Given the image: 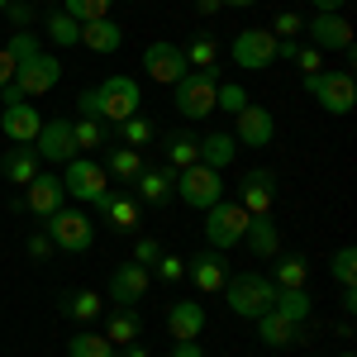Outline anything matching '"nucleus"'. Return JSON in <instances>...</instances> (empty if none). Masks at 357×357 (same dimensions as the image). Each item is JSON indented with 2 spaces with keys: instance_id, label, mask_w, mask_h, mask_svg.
Here are the masks:
<instances>
[{
  "instance_id": "obj_1",
  "label": "nucleus",
  "mask_w": 357,
  "mask_h": 357,
  "mask_svg": "<svg viewBox=\"0 0 357 357\" xmlns=\"http://www.w3.org/2000/svg\"><path fill=\"white\" fill-rule=\"evenodd\" d=\"M138 105H143L138 82L124 77V72H114V77H105L100 86H91V91L77 96V114H82V119H100V124H124L129 114H138Z\"/></svg>"
},
{
  "instance_id": "obj_2",
  "label": "nucleus",
  "mask_w": 357,
  "mask_h": 357,
  "mask_svg": "<svg viewBox=\"0 0 357 357\" xmlns=\"http://www.w3.org/2000/svg\"><path fill=\"white\" fill-rule=\"evenodd\" d=\"M224 301L229 310L238 314V319H257V314H267L276 301V286L267 272H238L224 281Z\"/></svg>"
},
{
  "instance_id": "obj_3",
  "label": "nucleus",
  "mask_w": 357,
  "mask_h": 357,
  "mask_svg": "<svg viewBox=\"0 0 357 357\" xmlns=\"http://www.w3.org/2000/svg\"><path fill=\"white\" fill-rule=\"evenodd\" d=\"M305 91L319 100V110L333 114V119H343V114H353L357 105V77L348 67H333V72H314V77H305Z\"/></svg>"
},
{
  "instance_id": "obj_4",
  "label": "nucleus",
  "mask_w": 357,
  "mask_h": 357,
  "mask_svg": "<svg viewBox=\"0 0 357 357\" xmlns=\"http://www.w3.org/2000/svg\"><path fill=\"white\" fill-rule=\"evenodd\" d=\"M43 234L53 238L57 252H91V248H96V224H91V215L72 210V205L53 210V215L43 220Z\"/></svg>"
},
{
  "instance_id": "obj_5",
  "label": "nucleus",
  "mask_w": 357,
  "mask_h": 357,
  "mask_svg": "<svg viewBox=\"0 0 357 357\" xmlns=\"http://www.w3.org/2000/svg\"><path fill=\"white\" fill-rule=\"evenodd\" d=\"M248 215L238 200H215L210 210H205V243L215 248V252H229V248H238L243 243V234H248Z\"/></svg>"
},
{
  "instance_id": "obj_6",
  "label": "nucleus",
  "mask_w": 357,
  "mask_h": 357,
  "mask_svg": "<svg viewBox=\"0 0 357 357\" xmlns=\"http://www.w3.org/2000/svg\"><path fill=\"white\" fill-rule=\"evenodd\" d=\"M172 91H176V114H181V119H205V114H215L220 72H186Z\"/></svg>"
},
{
  "instance_id": "obj_7",
  "label": "nucleus",
  "mask_w": 357,
  "mask_h": 357,
  "mask_svg": "<svg viewBox=\"0 0 357 357\" xmlns=\"http://www.w3.org/2000/svg\"><path fill=\"white\" fill-rule=\"evenodd\" d=\"M62 186L72 200H86V205H96L100 195L110 191V172L100 167V158H72V162L62 167Z\"/></svg>"
},
{
  "instance_id": "obj_8",
  "label": "nucleus",
  "mask_w": 357,
  "mask_h": 357,
  "mask_svg": "<svg viewBox=\"0 0 357 357\" xmlns=\"http://www.w3.org/2000/svg\"><path fill=\"white\" fill-rule=\"evenodd\" d=\"M176 195H181L191 210H210L215 200H224V181H220L215 167L195 162V167H186V172H176Z\"/></svg>"
},
{
  "instance_id": "obj_9",
  "label": "nucleus",
  "mask_w": 357,
  "mask_h": 357,
  "mask_svg": "<svg viewBox=\"0 0 357 357\" xmlns=\"http://www.w3.org/2000/svg\"><path fill=\"white\" fill-rule=\"evenodd\" d=\"M229 53H234V67H243V72H262V67H272V62H276V33H272V29H238Z\"/></svg>"
},
{
  "instance_id": "obj_10",
  "label": "nucleus",
  "mask_w": 357,
  "mask_h": 357,
  "mask_svg": "<svg viewBox=\"0 0 357 357\" xmlns=\"http://www.w3.org/2000/svg\"><path fill=\"white\" fill-rule=\"evenodd\" d=\"M57 82H62V57L38 53V57H29L24 67L15 72V82H10V86H15L24 100H38V96H48Z\"/></svg>"
},
{
  "instance_id": "obj_11",
  "label": "nucleus",
  "mask_w": 357,
  "mask_h": 357,
  "mask_svg": "<svg viewBox=\"0 0 357 357\" xmlns=\"http://www.w3.org/2000/svg\"><path fill=\"white\" fill-rule=\"evenodd\" d=\"M143 67H148V77L158 86H176L191 67H186V53L172 43V38H158V43H148L143 48Z\"/></svg>"
},
{
  "instance_id": "obj_12",
  "label": "nucleus",
  "mask_w": 357,
  "mask_h": 357,
  "mask_svg": "<svg viewBox=\"0 0 357 357\" xmlns=\"http://www.w3.org/2000/svg\"><path fill=\"white\" fill-rule=\"evenodd\" d=\"M33 153H38L43 162H57V167L82 158V153H77V138H72V119H43V129L33 138Z\"/></svg>"
},
{
  "instance_id": "obj_13",
  "label": "nucleus",
  "mask_w": 357,
  "mask_h": 357,
  "mask_svg": "<svg viewBox=\"0 0 357 357\" xmlns=\"http://www.w3.org/2000/svg\"><path fill=\"white\" fill-rule=\"evenodd\" d=\"M96 210H100V220H110L114 234H138V195L134 186H110V191L96 200Z\"/></svg>"
},
{
  "instance_id": "obj_14",
  "label": "nucleus",
  "mask_w": 357,
  "mask_h": 357,
  "mask_svg": "<svg viewBox=\"0 0 357 357\" xmlns=\"http://www.w3.org/2000/svg\"><path fill=\"white\" fill-rule=\"evenodd\" d=\"M305 33H310V48L319 53H353V24L343 15H314Z\"/></svg>"
},
{
  "instance_id": "obj_15",
  "label": "nucleus",
  "mask_w": 357,
  "mask_h": 357,
  "mask_svg": "<svg viewBox=\"0 0 357 357\" xmlns=\"http://www.w3.org/2000/svg\"><path fill=\"white\" fill-rule=\"evenodd\" d=\"M238 205H243L248 215H272V205H276V172L272 167H252L238 181Z\"/></svg>"
},
{
  "instance_id": "obj_16",
  "label": "nucleus",
  "mask_w": 357,
  "mask_h": 357,
  "mask_svg": "<svg viewBox=\"0 0 357 357\" xmlns=\"http://www.w3.org/2000/svg\"><path fill=\"white\" fill-rule=\"evenodd\" d=\"M186 276L195 281V291L200 296H220L224 291V281H229V257L224 252H215V248H205V252H195L191 262H186Z\"/></svg>"
},
{
  "instance_id": "obj_17",
  "label": "nucleus",
  "mask_w": 357,
  "mask_h": 357,
  "mask_svg": "<svg viewBox=\"0 0 357 357\" xmlns=\"http://www.w3.org/2000/svg\"><path fill=\"white\" fill-rule=\"evenodd\" d=\"M272 134H276V119H272V110L267 105H252L248 100L243 110L234 114V138H238V148H267L272 143Z\"/></svg>"
},
{
  "instance_id": "obj_18",
  "label": "nucleus",
  "mask_w": 357,
  "mask_h": 357,
  "mask_svg": "<svg viewBox=\"0 0 357 357\" xmlns=\"http://www.w3.org/2000/svg\"><path fill=\"white\" fill-rule=\"evenodd\" d=\"M62 195H67V186H62V176H53V172H38L33 181L24 186V210L29 215H38V220H48L53 210H62Z\"/></svg>"
},
{
  "instance_id": "obj_19",
  "label": "nucleus",
  "mask_w": 357,
  "mask_h": 357,
  "mask_svg": "<svg viewBox=\"0 0 357 357\" xmlns=\"http://www.w3.org/2000/svg\"><path fill=\"white\" fill-rule=\"evenodd\" d=\"M148 286H153V272L148 267H138V262H119L110 272V296L114 305H138L143 296H148Z\"/></svg>"
},
{
  "instance_id": "obj_20",
  "label": "nucleus",
  "mask_w": 357,
  "mask_h": 357,
  "mask_svg": "<svg viewBox=\"0 0 357 357\" xmlns=\"http://www.w3.org/2000/svg\"><path fill=\"white\" fill-rule=\"evenodd\" d=\"M38 129H43V114H38V105H29V100L0 110V134L10 138V143H33Z\"/></svg>"
},
{
  "instance_id": "obj_21",
  "label": "nucleus",
  "mask_w": 357,
  "mask_h": 357,
  "mask_svg": "<svg viewBox=\"0 0 357 357\" xmlns=\"http://www.w3.org/2000/svg\"><path fill=\"white\" fill-rule=\"evenodd\" d=\"M134 195L143 200V205L162 210L167 200L176 195V172H172V167H143V176L134 181Z\"/></svg>"
},
{
  "instance_id": "obj_22",
  "label": "nucleus",
  "mask_w": 357,
  "mask_h": 357,
  "mask_svg": "<svg viewBox=\"0 0 357 357\" xmlns=\"http://www.w3.org/2000/svg\"><path fill=\"white\" fill-rule=\"evenodd\" d=\"M252 324H257V338H262L267 348H291V343H305V324L286 319V314H276V310L257 314Z\"/></svg>"
},
{
  "instance_id": "obj_23",
  "label": "nucleus",
  "mask_w": 357,
  "mask_h": 357,
  "mask_svg": "<svg viewBox=\"0 0 357 357\" xmlns=\"http://www.w3.org/2000/svg\"><path fill=\"white\" fill-rule=\"evenodd\" d=\"M38 172H43V158L33 153V143H15V148L0 158V176L15 181V186H29Z\"/></svg>"
},
{
  "instance_id": "obj_24",
  "label": "nucleus",
  "mask_w": 357,
  "mask_h": 357,
  "mask_svg": "<svg viewBox=\"0 0 357 357\" xmlns=\"http://www.w3.org/2000/svg\"><path fill=\"white\" fill-rule=\"evenodd\" d=\"M100 167L110 172L119 186H134L138 176H143V167H148V162H143V153H138V148H129V143H114V148H105Z\"/></svg>"
},
{
  "instance_id": "obj_25",
  "label": "nucleus",
  "mask_w": 357,
  "mask_h": 357,
  "mask_svg": "<svg viewBox=\"0 0 357 357\" xmlns=\"http://www.w3.org/2000/svg\"><path fill=\"white\" fill-rule=\"evenodd\" d=\"M167 329H172V343L200 338V333H205V305L200 301H176L167 310Z\"/></svg>"
},
{
  "instance_id": "obj_26",
  "label": "nucleus",
  "mask_w": 357,
  "mask_h": 357,
  "mask_svg": "<svg viewBox=\"0 0 357 357\" xmlns=\"http://www.w3.org/2000/svg\"><path fill=\"white\" fill-rule=\"evenodd\" d=\"M272 286L276 291H305V286H310V262H305L301 252H286V257H281V252H276L272 257Z\"/></svg>"
},
{
  "instance_id": "obj_27",
  "label": "nucleus",
  "mask_w": 357,
  "mask_h": 357,
  "mask_svg": "<svg viewBox=\"0 0 357 357\" xmlns=\"http://www.w3.org/2000/svg\"><path fill=\"white\" fill-rule=\"evenodd\" d=\"M181 53H186V67H191V72H220V38H215L210 29H195L191 43H186Z\"/></svg>"
},
{
  "instance_id": "obj_28",
  "label": "nucleus",
  "mask_w": 357,
  "mask_h": 357,
  "mask_svg": "<svg viewBox=\"0 0 357 357\" xmlns=\"http://www.w3.org/2000/svg\"><path fill=\"white\" fill-rule=\"evenodd\" d=\"M243 243L252 248V257H276V252H281V229H276V220L272 215H252Z\"/></svg>"
},
{
  "instance_id": "obj_29",
  "label": "nucleus",
  "mask_w": 357,
  "mask_h": 357,
  "mask_svg": "<svg viewBox=\"0 0 357 357\" xmlns=\"http://www.w3.org/2000/svg\"><path fill=\"white\" fill-rule=\"evenodd\" d=\"M200 162V134L191 129H172L167 134V167L172 172H186V167Z\"/></svg>"
},
{
  "instance_id": "obj_30",
  "label": "nucleus",
  "mask_w": 357,
  "mask_h": 357,
  "mask_svg": "<svg viewBox=\"0 0 357 357\" xmlns=\"http://www.w3.org/2000/svg\"><path fill=\"white\" fill-rule=\"evenodd\" d=\"M82 48H91V53H119L124 48V24H114V20L82 24Z\"/></svg>"
},
{
  "instance_id": "obj_31",
  "label": "nucleus",
  "mask_w": 357,
  "mask_h": 357,
  "mask_svg": "<svg viewBox=\"0 0 357 357\" xmlns=\"http://www.w3.org/2000/svg\"><path fill=\"white\" fill-rule=\"evenodd\" d=\"M138 333H143L138 310L134 305H114V314L105 319V338H110L114 348H129V343H138Z\"/></svg>"
},
{
  "instance_id": "obj_32",
  "label": "nucleus",
  "mask_w": 357,
  "mask_h": 357,
  "mask_svg": "<svg viewBox=\"0 0 357 357\" xmlns=\"http://www.w3.org/2000/svg\"><path fill=\"white\" fill-rule=\"evenodd\" d=\"M238 158V138L234 134H224V129H215V134H205L200 138V162L205 167H215V172H224V167Z\"/></svg>"
},
{
  "instance_id": "obj_33",
  "label": "nucleus",
  "mask_w": 357,
  "mask_h": 357,
  "mask_svg": "<svg viewBox=\"0 0 357 357\" xmlns=\"http://www.w3.org/2000/svg\"><path fill=\"white\" fill-rule=\"evenodd\" d=\"M43 33H48V43H53V48H82V24H77L67 10H48Z\"/></svg>"
},
{
  "instance_id": "obj_34",
  "label": "nucleus",
  "mask_w": 357,
  "mask_h": 357,
  "mask_svg": "<svg viewBox=\"0 0 357 357\" xmlns=\"http://www.w3.org/2000/svg\"><path fill=\"white\" fill-rule=\"evenodd\" d=\"M57 305H62V314L77 319V324H96V319H100V291H67Z\"/></svg>"
},
{
  "instance_id": "obj_35",
  "label": "nucleus",
  "mask_w": 357,
  "mask_h": 357,
  "mask_svg": "<svg viewBox=\"0 0 357 357\" xmlns=\"http://www.w3.org/2000/svg\"><path fill=\"white\" fill-rule=\"evenodd\" d=\"M67 357H114V343L105 338V333L82 329V333H72V338H67Z\"/></svg>"
},
{
  "instance_id": "obj_36",
  "label": "nucleus",
  "mask_w": 357,
  "mask_h": 357,
  "mask_svg": "<svg viewBox=\"0 0 357 357\" xmlns=\"http://www.w3.org/2000/svg\"><path fill=\"white\" fill-rule=\"evenodd\" d=\"M272 310H276V314H286V319H296V324H305L310 310H314V301H310V291H276Z\"/></svg>"
},
{
  "instance_id": "obj_37",
  "label": "nucleus",
  "mask_w": 357,
  "mask_h": 357,
  "mask_svg": "<svg viewBox=\"0 0 357 357\" xmlns=\"http://www.w3.org/2000/svg\"><path fill=\"white\" fill-rule=\"evenodd\" d=\"M110 5L114 0H62L57 10H67L77 24H96V20H110Z\"/></svg>"
},
{
  "instance_id": "obj_38",
  "label": "nucleus",
  "mask_w": 357,
  "mask_h": 357,
  "mask_svg": "<svg viewBox=\"0 0 357 357\" xmlns=\"http://www.w3.org/2000/svg\"><path fill=\"white\" fill-rule=\"evenodd\" d=\"M72 138H77V153H96L100 143H105V124L100 119H72Z\"/></svg>"
},
{
  "instance_id": "obj_39",
  "label": "nucleus",
  "mask_w": 357,
  "mask_h": 357,
  "mask_svg": "<svg viewBox=\"0 0 357 357\" xmlns=\"http://www.w3.org/2000/svg\"><path fill=\"white\" fill-rule=\"evenodd\" d=\"M114 129H119V138H124L129 148H138V153H143V143H148V138L158 134V129H153V119H143V114H129V119H124V124H114Z\"/></svg>"
},
{
  "instance_id": "obj_40",
  "label": "nucleus",
  "mask_w": 357,
  "mask_h": 357,
  "mask_svg": "<svg viewBox=\"0 0 357 357\" xmlns=\"http://www.w3.org/2000/svg\"><path fill=\"white\" fill-rule=\"evenodd\" d=\"M329 272H333V281H338V291H348V286L357 281V248H338L333 262H329Z\"/></svg>"
},
{
  "instance_id": "obj_41",
  "label": "nucleus",
  "mask_w": 357,
  "mask_h": 357,
  "mask_svg": "<svg viewBox=\"0 0 357 357\" xmlns=\"http://www.w3.org/2000/svg\"><path fill=\"white\" fill-rule=\"evenodd\" d=\"M5 48H10V57H15V67H24L29 57L43 53V48H38V38H33V29H15V38H10Z\"/></svg>"
},
{
  "instance_id": "obj_42",
  "label": "nucleus",
  "mask_w": 357,
  "mask_h": 357,
  "mask_svg": "<svg viewBox=\"0 0 357 357\" xmlns=\"http://www.w3.org/2000/svg\"><path fill=\"white\" fill-rule=\"evenodd\" d=\"M248 105V91L238 82H220V91H215V110H224V114H238Z\"/></svg>"
},
{
  "instance_id": "obj_43",
  "label": "nucleus",
  "mask_w": 357,
  "mask_h": 357,
  "mask_svg": "<svg viewBox=\"0 0 357 357\" xmlns=\"http://www.w3.org/2000/svg\"><path fill=\"white\" fill-rule=\"evenodd\" d=\"M153 272H158V281H167V286H176V281H186V262H181L176 252H162V257L153 262Z\"/></svg>"
},
{
  "instance_id": "obj_44",
  "label": "nucleus",
  "mask_w": 357,
  "mask_h": 357,
  "mask_svg": "<svg viewBox=\"0 0 357 357\" xmlns=\"http://www.w3.org/2000/svg\"><path fill=\"white\" fill-rule=\"evenodd\" d=\"M291 67H301L305 77H314V72H324V53H319V48H310V43H301L296 57H291Z\"/></svg>"
},
{
  "instance_id": "obj_45",
  "label": "nucleus",
  "mask_w": 357,
  "mask_h": 357,
  "mask_svg": "<svg viewBox=\"0 0 357 357\" xmlns=\"http://www.w3.org/2000/svg\"><path fill=\"white\" fill-rule=\"evenodd\" d=\"M158 257H162V243H158V238H148V234H138V243H134V262L153 272V262H158Z\"/></svg>"
},
{
  "instance_id": "obj_46",
  "label": "nucleus",
  "mask_w": 357,
  "mask_h": 357,
  "mask_svg": "<svg viewBox=\"0 0 357 357\" xmlns=\"http://www.w3.org/2000/svg\"><path fill=\"white\" fill-rule=\"evenodd\" d=\"M272 33L276 38H296V33H305V20L296 15V10H281V15L272 20Z\"/></svg>"
},
{
  "instance_id": "obj_47",
  "label": "nucleus",
  "mask_w": 357,
  "mask_h": 357,
  "mask_svg": "<svg viewBox=\"0 0 357 357\" xmlns=\"http://www.w3.org/2000/svg\"><path fill=\"white\" fill-rule=\"evenodd\" d=\"M53 252H57V248H53V238H48L43 229H38V234H29V257H33V262H48Z\"/></svg>"
},
{
  "instance_id": "obj_48",
  "label": "nucleus",
  "mask_w": 357,
  "mask_h": 357,
  "mask_svg": "<svg viewBox=\"0 0 357 357\" xmlns=\"http://www.w3.org/2000/svg\"><path fill=\"white\" fill-rule=\"evenodd\" d=\"M5 15H10V24H15V29L33 24V5H29V0H10V5H5Z\"/></svg>"
},
{
  "instance_id": "obj_49",
  "label": "nucleus",
  "mask_w": 357,
  "mask_h": 357,
  "mask_svg": "<svg viewBox=\"0 0 357 357\" xmlns=\"http://www.w3.org/2000/svg\"><path fill=\"white\" fill-rule=\"evenodd\" d=\"M172 357H205V348H200V338H181V343H172Z\"/></svg>"
},
{
  "instance_id": "obj_50",
  "label": "nucleus",
  "mask_w": 357,
  "mask_h": 357,
  "mask_svg": "<svg viewBox=\"0 0 357 357\" xmlns=\"http://www.w3.org/2000/svg\"><path fill=\"white\" fill-rule=\"evenodd\" d=\"M15 72H20V67H15V57H10V48H0V91H5V86L15 82Z\"/></svg>"
},
{
  "instance_id": "obj_51",
  "label": "nucleus",
  "mask_w": 357,
  "mask_h": 357,
  "mask_svg": "<svg viewBox=\"0 0 357 357\" xmlns=\"http://www.w3.org/2000/svg\"><path fill=\"white\" fill-rule=\"evenodd\" d=\"M310 5H314V15H338L348 0H310Z\"/></svg>"
},
{
  "instance_id": "obj_52",
  "label": "nucleus",
  "mask_w": 357,
  "mask_h": 357,
  "mask_svg": "<svg viewBox=\"0 0 357 357\" xmlns=\"http://www.w3.org/2000/svg\"><path fill=\"white\" fill-rule=\"evenodd\" d=\"M224 5L220 0H195V15H205V20H210V15H220Z\"/></svg>"
},
{
  "instance_id": "obj_53",
  "label": "nucleus",
  "mask_w": 357,
  "mask_h": 357,
  "mask_svg": "<svg viewBox=\"0 0 357 357\" xmlns=\"http://www.w3.org/2000/svg\"><path fill=\"white\" fill-rule=\"evenodd\" d=\"M338 305H343V314H353V310H357V291H353V286H348V291L338 296Z\"/></svg>"
},
{
  "instance_id": "obj_54",
  "label": "nucleus",
  "mask_w": 357,
  "mask_h": 357,
  "mask_svg": "<svg viewBox=\"0 0 357 357\" xmlns=\"http://www.w3.org/2000/svg\"><path fill=\"white\" fill-rule=\"evenodd\" d=\"M220 5H229V10H252L257 0H220Z\"/></svg>"
},
{
  "instance_id": "obj_55",
  "label": "nucleus",
  "mask_w": 357,
  "mask_h": 357,
  "mask_svg": "<svg viewBox=\"0 0 357 357\" xmlns=\"http://www.w3.org/2000/svg\"><path fill=\"white\" fill-rule=\"evenodd\" d=\"M124 357H148V348H143V343H129V348H124Z\"/></svg>"
},
{
  "instance_id": "obj_56",
  "label": "nucleus",
  "mask_w": 357,
  "mask_h": 357,
  "mask_svg": "<svg viewBox=\"0 0 357 357\" xmlns=\"http://www.w3.org/2000/svg\"><path fill=\"white\" fill-rule=\"evenodd\" d=\"M5 5H10V0H0V15H5Z\"/></svg>"
},
{
  "instance_id": "obj_57",
  "label": "nucleus",
  "mask_w": 357,
  "mask_h": 357,
  "mask_svg": "<svg viewBox=\"0 0 357 357\" xmlns=\"http://www.w3.org/2000/svg\"><path fill=\"white\" fill-rule=\"evenodd\" d=\"M338 357H353V353H338Z\"/></svg>"
},
{
  "instance_id": "obj_58",
  "label": "nucleus",
  "mask_w": 357,
  "mask_h": 357,
  "mask_svg": "<svg viewBox=\"0 0 357 357\" xmlns=\"http://www.w3.org/2000/svg\"><path fill=\"white\" fill-rule=\"evenodd\" d=\"M129 5H138V0H129Z\"/></svg>"
}]
</instances>
